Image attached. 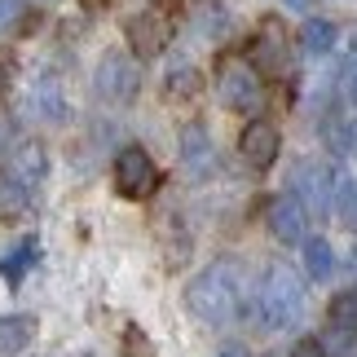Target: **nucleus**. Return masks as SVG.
<instances>
[{"label": "nucleus", "mask_w": 357, "mask_h": 357, "mask_svg": "<svg viewBox=\"0 0 357 357\" xmlns=\"http://www.w3.org/2000/svg\"><path fill=\"white\" fill-rule=\"evenodd\" d=\"M287 5H291V9H309L313 0H287Z\"/></svg>", "instance_id": "nucleus-23"}, {"label": "nucleus", "mask_w": 357, "mask_h": 357, "mask_svg": "<svg viewBox=\"0 0 357 357\" xmlns=\"http://www.w3.org/2000/svg\"><path fill=\"white\" fill-rule=\"evenodd\" d=\"M238 150H243V159L252 163V168H269V163L278 159V150H282V137H278V128H273L269 119H252L243 128V137H238Z\"/></svg>", "instance_id": "nucleus-9"}, {"label": "nucleus", "mask_w": 357, "mask_h": 357, "mask_svg": "<svg viewBox=\"0 0 357 357\" xmlns=\"http://www.w3.org/2000/svg\"><path fill=\"white\" fill-rule=\"evenodd\" d=\"M199 84H203L199 71L181 66V71H172V75H168V89H163V93H168V102H185V98H195V93H199Z\"/></svg>", "instance_id": "nucleus-16"}, {"label": "nucleus", "mask_w": 357, "mask_h": 357, "mask_svg": "<svg viewBox=\"0 0 357 357\" xmlns=\"http://www.w3.org/2000/svg\"><path fill=\"white\" fill-rule=\"evenodd\" d=\"M185 305H190V313H195L199 322H208V326L234 322V313H238V305H243L238 265H234V260H216V265H208L195 282H190Z\"/></svg>", "instance_id": "nucleus-1"}, {"label": "nucleus", "mask_w": 357, "mask_h": 357, "mask_svg": "<svg viewBox=\"0 0 357 357\" xmlns=\"http://www.w3.org/2000/svg\"><path fill=\"white\" fill-rule=\"evenodd\" d=\"M36 111L45 115V119H53V123L66 119V102H62L58 84H40V89H36Z\"/></svg>", "instance_id": "nucleus-17"}, {"label": "nucleus", "mask_w": 357, "mask_h": 357, "mask_svg": "<svg viewBox=\"0 0 357 357\" xmlns=\"http://www.w3.org/2000/svg\"><path fill=\"white\" fill-rule=\"evenodd\" d=\"M340 212H344L349 221H357V185H344V195H340Z\"/></svg>", "instance_id": "nucleus-21"}, {"label": "nucleus", "mask_w": 357, "mask_h": 357, "mask_svg": "<svg viewBox=\"0 0 357 357\" xmlns=\"http://www.w3.org/2000/svg\"><path fill=\"white\" fill-rule=\"evenodd\" d=\"M353 102H357V84H353Z\"/></svg>", "instance_id": "nucleus-25"}, {"label": "nucleus", "mask_w": 357, "mask_h": 357, "mask_svg": "<svg viewBox=\"0 0 357 357\" xmlns=\"http://www.w3.org/2000/svg\"><path fill=\"white\" fill-rule=\"evenodd\" d=\"M291 190L300 195V203H305V212H326L331 208V172L322 168V163H296L291 172Z\"/></svg>", "instance_id": "nucleus-10"}, {"label": "nucleus", "mask_w": 357, "mask_h": 357, "mask_svg": "<svg viewBox=\"0 0 357 357\" xmlns=\"http://www.w3.org/2000/svg\"><path fill=\"white\" fill-rule=\"evenodd\" d=\"M0 93H5V71H0Z\"/></svg>", "instance_id": "nucleus-24"}, {"label": "nucleus", "mask_w": 357, "mask_h": 357, "mask_svg": "<svg viewBox=\"0 0 357 357\" xmlns=\"http://www.w3.org/2000/svg\"><path fill=\"white\" fill-rule=\"evenodd\" d=\"M93 84H98V98L102 102H132L137 89H142V66H137L123 49H111L106 58L98 62V75H93Z\"/></svg>", "instance_id": "nucleus-4"}, {"label": "nucleus", "mask_w": 357, "mask_h": 357, "mask_svg": "<svg viewBox=\"0 0 357 357\" xmlns=\"http://www.w3.org/2000/svg\"><path fill=\"white\" fill-rule=\"evenodd\" d=\"M181 163H185V172H195V176L212 168V137H208V128L190 123V128L181 132Z\"/></svg>", "instance_id": "nucleus-12"}, {"label": "nucleus", "mask_w": 357, "mask_h": 357, "mask_svg": "<svg viewBox=\"0 0 357 357\" xmlns=\"http://www.w3.org/2000/svg\"><path fill=\"white\" fill-rule=\"evenodd\" d=\"M168 40H172L168 13L142 9V13H132V18H128V45L142 53V58H150V53H163V49H168Z\"/></svg>", "instance_id": "nucleus-7"}, {"label": "nucleus", "mask_w": 357, "mask_h": 357, "mask_svg": "<svg viewBox=\"0 0 357 357\" xmlns=\"http://www.w3.org/2000/svg\"><path fill=\"white\" fill-rule=\"evenodd\" d=\"M18 18H22V0H0V31L18 26Z\"/></svg>", "instance_id": "nucleus-19"}, {"label": "nucleus", "mask_w": 357, "mask_h": 357, "mask_svg": "<svg viewBox=\"0 0 357 357\" xmlns=\"http://www.w3.org/2000/svg\"><path fill=\"white\" fill-rule=\"evenodd\" d=\"M216 98H221L229 111H256L265 89H260V75L252 71V62L243 58H221V71H216Z\"/></svg>", "instance_id": "nucleus-3"}, {"label": "nucleus", "mask_w": 357, "mask_h": 357, "mask_svg": "<svg viewBox=\"0 0 357 357\" xmlns=\"http://www.w3.org/2000/svg\"><path fill=\"white\" fill-rule=\"evenodd\" d=\"M300 313H305V287L287 265H273L256 296V322L265 331H287L300 322Z\"/></svg>", "instance_id": "nucleus-2"}, {"label": "nucleus", "mask_w": 357, "mask_h": 357, "mask_svg": "<svg viewBox=\"0 0 357 357\" xmlns=\"http://www.w3.org/2000/svg\"><path fill=\"white\" fill-rule=\"evenodd\" d=\"M296 357H322V349H318V344H300Z\"/></svg>", "instance_id": "nucleus-22"}, {"label": "nucleus", "mask_w": 357, "mask_h": 357, "mask_svg": "<svg viewBox=\"0 0 357 357\" xmlns=\"http://www.w3.org/2000/svg\"><path fill=\"white\" fill-rule=\"evenodd\" d=\"M300 45H305V53H313V58H322V53L335 49V26L326 18H309L305 31H300Z\"/></svg>", "instance_id": "nucleus-15"}, {"label": "nucleus", "mask_w": 357, "mask_h": 357, "mask_svg": "<svg viewBox=\"0 0 357 357\" xmlns=\"http://www.w3.org/2000/svg\"><path fill=\"white\" fill-rule=\"evenodd\" d=\"M45 172H49V155L40 142H18V146L5 150V176L18 190H36L45 181Z\"/></svg>", "instance_id": "nucleus-6"}, {"label": "nucleus", "mask_w": 357, "mask_h": 357, "mask_svg": "<svg viewBox=\"0 0 357 357\" xmlns=\"http://www.w3.org/2000/svg\"><path fill=\"white\" fill-rule=\"evenodd\" d=\"M115 190L123 199H150L159 190V168L142 146H123L115 155Z\"/></svg>", "instance_id": "nucleus-5"}, {"label": "nucleus", "mask_w": 357, "mask_h": 357, "mask_svg": "<svg viewBox=\"0 0 357 357\" xmlns=\"http://www.w3.org/2000/svg\"><path fill=\"white\" fill-rule=\"evenodd\" d=\"M331 269H335V252H331V243L326 238H305V273L313 282H326L331 278Z\"/></svg>", "instance_id": "nucleus-14"}, {"label": "nucleus", "mask_w": 357, "mask_h": 357, "mask_svg": "<svg viewBox=\"0 0 357 357\" xmlns=\"http://www.w3.org/2000/svg\"><path fill=\"white\" fill-rule=\"evenodd\" d=\"M265 221H269V234L278 238V243H305L309 212H305V203H300L296 195H278V199H269Z\"/></svg>", "instance_id": "nucleus-8"}, {"label": "nucleus", "mask_w": 357, "mask_h": 357, "mask_svg": "<svg viewBox=\"0 0 357 357\" xmlns=\"http://www.w3.org/2000/svg\"><path fill=\"white\" fill-rule=\"evenodd\" d=\"M331 322L340 331H357V291H340L331 300Z\"/></svg>", "instance_id": "nucleus-18"}, {"label": "nucleus", "mask_w": 357, "mask_h": 357, "mask_svg": "<svg viewBox=\"0 0 357 357\" xmlns=\"http://www.w3.org/2000/svg\"><path fill=\"white\" fill-rule=\"evenodd\" d=\"M326 146H331V150H340V155H344V150H349V128H344V123H326Z\"/></svg>", "instance_id": "nucleus-20"}, {"label": "nucleus", "mask_w": 357, "mask_h": 357, "mask_svg": "<svg viewBox=\"0 0 357 357\" xmlns=\"http://www.w3.org/2000/svg\"><path fill=\"white\" fill-rule=\"evenodd\" d=\"M31 335H36V322L31 318H0V357H18L26 344H31Z\"/></svg>", "instance_id": "nucleus-13"}, {"label": "nucleus", "mask_w": 357, "mask_h": 357, "mask_svg": "<svg viewBox=\"0 0 357 357\" xmlns=\"http://www.w3.org/2000/svg\"><path fill=\"white\" fill-rule=\"evenodd\" d=\"M252 58L265 66V71H282V62H287V31H282L278 18L260 22V31L252 40Z\"/></svg>", "instance_id": "nucleus-11"}]
</instances>
